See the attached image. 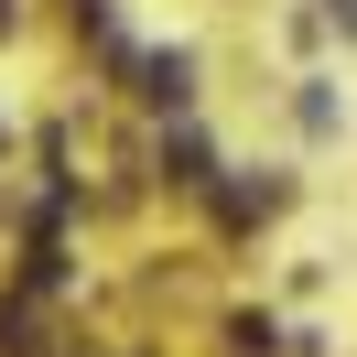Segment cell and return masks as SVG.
Masks as SVG:
<instances>
[{"label": "cell", "instance_id": "6da1fadb", "mask_svg": "<svg viewBox=\"0 0 357 357\" xmlns=\"http://www.w3.org/2000/svg\"><path fill=\"white\" fill-rule=\"evenodd\" d=\"M325 22H335V33H357V0H325Z\"/></svg>", "mask_w": 357, "mask_h": 357}]
</instances>
